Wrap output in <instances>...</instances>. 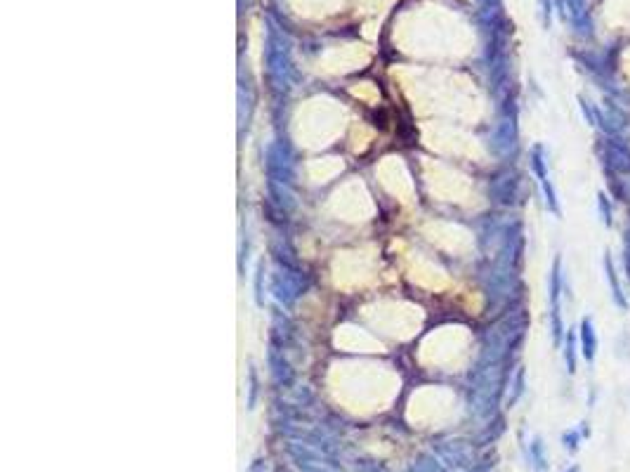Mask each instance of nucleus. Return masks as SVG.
Returning a JSON list of instances; mask_svg holds the SVG:
<instances>
[{
	"label": "nucleus",
	"mask_w": 630,
	"mask_h": 472,
	"mask_svg": "<svg viewBox=\"0 0 630 472\" xmlns=\"http://www.w3.org/2000/svg\"><path fill=\"white\" fill-rule=\"evenodd\" d=\"M583 338H586V342H583V352H586V359H595V333H593V323H591V319H586L583 321Z\"/></svg>",
	"instance_id": "1"
},
{
	"label": "nucleus",
	"mask_w": 630,
	"mask_h": 472,
	"mask_svg": "<svg viewBox=\"0 0 630 472\" xmlns=\"http://www.w3.org/2000/svg\"><path fill=\"white\" fill-rule=\"evenodd\" d=\"M533 468H536V472H545V470H548L545 456H543V447H541V442H538V440L533 442Z\"/></svg>",
	"instance_id": "2"
},
{
	"label": "nucleus",
	"mask_w": 630,
	"mask_h": 472,
	"mask_svg": "<svg viewBox=\"0 0 630 472\" xmlns=\"http://www.w3.org/2000/svg\"><path fill=\"white\" fill-rule=\"evenodd\" d=\"M569 472H579V470H576V468H574V470H569Z\"/></svg>",
	"instance_id": "3"
}]
</instances>
